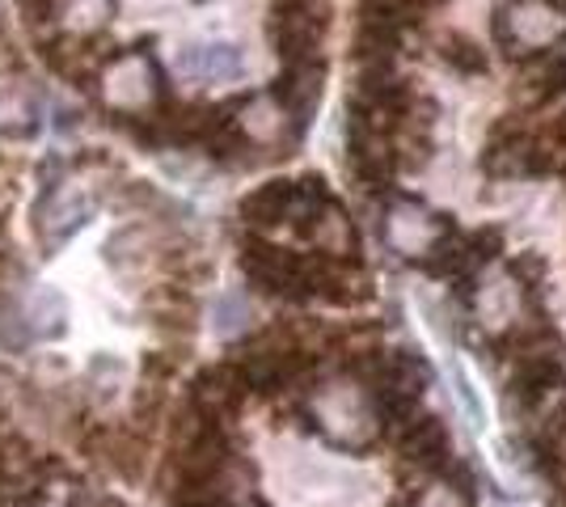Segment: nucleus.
<instances>
[{
  "label": "nucleus",
  "instance_id": "2",
  "mask_svg": "<svg viewBox=\"0 0 566 507\" xmlns=\"http://www.w3.org/2000/svg\"><path fill=\"white\" fill-rule=\"evenodd\" d=\"M178 68L187 76H203V81H237L245 73V60L233 43H203V47L178 51Z\"/></svg>",
  "mask_w": 566,
  "mask_h": 507
},
{
  "label": "nucleus",
  "instance_id": "6",
  "mask_svg": "<svg viewBox=\"0 0 566 507\" xmlns=\"http://www.w3.org/2000/svg\"><path fill=\"white\" fill-rule=\"evenodd\" d=\"M465 254H470V266H482V263H491V258H499L503 254V233L499 229H482V233H473L470 242H465Z\"/></svg>",
  "mask_w": 566,
  "mask_h": 507
},
{
  "label": "nucleus",
  "instance_id": "5",
  "mask_svg": "<svg viewBox=\"0 0 566 507\" xmlns=\"http://www.w3.org/2000/svg\"><path fill=\"white\" fill-rule=\"evenodd\" d=\"M533 148L542 152L549 166H558L566 157V115H554L549 123H542V131L533 136Z\"/></svg>",
  "mask_w": 566,
  "mask_h": 507
},
{
  "label": "nucleus",
  "instance_id": "4",
  "mask_svg": "<svg viewBox=\"0 0 566 507\" xmlns=\"http://www.w3.org/2000/svg\"><path fill=\"white\" fill-rule=\"evenodd\" d=\"M440 55H444V64L457 68V73H465V76L486 73V51L478 47L473 39H465V34H449V39L440 43Z\"/></svg>",
  "mask_w": 566,
  "mask_h": 507
},
{
  "label": "nucleus",
  "instance_id": "8",
  "mask_svg": "<svg viewBox=\"0 0 566 507\" xmlns=\"http://www.w3.org/2000/svg\"><path fill=\"white\" fill-rule=\"evenodd\" d=\"M554 4H558V9H563V13H566V0H554Z\"/></svg>",
  "mask_w": 566,
  "mask_h": 507
},
{
  "label": "nucleus",
  "instance_id": "7",
  "mask_svg": "<svg viewBox=\"0 0 566 507\" xmlns=\"http://www.w3.org/2000/svg\"><path fill=\"white\" fill-rule=\"evenodd\" d=\"M512 271H516V279L524 284V288H537V279H542V258H528V254H520L516 263H512Z\"/></svg>",
  "mask_w": 566,
  "mask_h": 507
},
{
  "label": "nucleus",
  "instance_id": "1",
  "mask_svg": "<svg viewBox=\"0 0 566 507\" xmlns=\"http://www.w3.org/2000/svg\"><path fill=\"white\" fill-rule=\"evenodd\" d=\"M566 389V368H563V356H554V351H545V356H524L516 360V377H512V385H507V411H528V406H537L542 398L549 393H558Z\"/></svg>",
  "mask_w": 566,
  "mask_h": 507
},
{
  "label": "nucleus",
  "instance_id": "3",
  "mask_svg": "<svg viewBox=\"0 0 566 507\" xmlns=\"http://www.w3.org/2000/svg\"><path fill=\"white\" fill-rule=\"evenodd\" d=\"M292 203H296V182H266L241 203V216L254 229H266V224H283L292 216Z\"/></svg>",
  "mask_w": 566,
  "mask_h": 507
}]
</instances>
